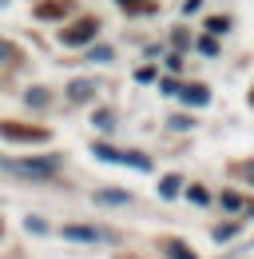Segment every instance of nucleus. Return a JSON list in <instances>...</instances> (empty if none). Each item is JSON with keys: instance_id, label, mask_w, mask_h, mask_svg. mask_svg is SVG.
<instances>
[{"instance_id": "f257e3e1", "label": "nucleus", "mask_w": 254, "mask_h": 259, "mask_svg": "<svg viewBox=\"0 0 254 259\" xmlns=\"http://www.w3.org/2000/svg\"><path fill=\"white\" fill-rule=\"evenodd\" d=\"M4 171H16V176H24V180H52L56 176V167L60 160L56 156H44V160H0Z\"/></svg>"}, {"instance_id": "f03ea898", "label": "nucleus", "mask_w": 254, "mask_h": 259, "mask_svg": "<svg viewBox=\"0 0 254 259\" xmlns=\"http://www.w3.org/2000/svg\"><path fill=\"white\" fill-rule=\"evenodd\" d=\"M95 160H107V163H127V167H139V171H147L151 160L147 156H135V152H115V148H107V144H95L92 148Z\"/></svg>"}, {"instance_id": "7ed1b4c3", "label": "nucleus", "mask_w": 254, "mask_h": 259, "mask_svg": "<svg viewBox=\"0 0 254 259\" xmlns=\"http://www.w3.org/2000/svg\"><path fill=\"white\" fill-rule=\"evenodd\" d=\"M99 32V20H95V16H84V20H80V24H72V28H64V44H88V40H92V36Z\"/></svg>"}, {"instance_id": "20e7f679", "label": "nucleus", "mask_w": 254, "mask_h": 259, "mask_svg": "<svg viewBox=\"0 0 254 259\" xmlns=\"http://www.w3.org/2000/svg\"><path fill=\"white\" fill-rule=\"evenodd\" d=\"M64 239H72V243H99V239H111V235H107V231H99V227L68 224V227H64Z\"/></svg>"}, {"instance_id": "39448f33", "label": "nucleus", "mask_w": 254, "mask_h": 259, "mask_svg": "<svg viewBox=\"0 0 254 259\" xmlns=\"http://www.w3.org/2000/svg\"><path fill=\"white\" fill-rule=\"evenodd\" d=\"M0 136H8V140H36V144H40V140H48V132L44 128H16V124H0Z\"/></svg>"}, {"instance_id": "423d86ee", "label": "nucleus", "mask_w": 254, "mask_h": 259, "mask_svg": "<svg viewBox=\"0 0 254 259\" xmlns=\"http://www.w3.org/2000/svg\"><path fill=\"white\" fill-rule=\"evenodd\" d=\"M163 255H167V259H195V251L183 247L179 239H167V243H163Z\"/></svg>"}, {"instance_id": "0eeeda50", "label": "nucleus", "mask_w": 254, "mask_h": 259, "mask_svg": "<svg viewBox=\"0 0 254 259\" xmlns=\"http://www.w3.org/2000/svg\"><path fill=\"white\" fill-rule=\"evenodd\" d=\"M179 96L187 100V104H195V108H203V104L211 100V92H207V88H179Z\"/></svg>"}, {"instance_id": "6e6552de", "label": "nucleus", "mask_w": 254, "mask_h": 259, "mask_svg": "<svg viewBox=\"0 0 254 259\" xmlns=\"http://www.w3.org/2000/svg\"><path fill=\"white\" fill-rule=\"evenodd\" d=\"M95 203H131V192H95Z\"/></svg>"}, {"instance_id": "1a4fd4ad", "label": "nucleus", "mask_w": 254, "mask_h": 259, "mask_svg": "<svg viewBox=\"0 0 254 259\" xmlns=\"http://www.w3.org/2000/svg\"><path fill=\"white\" fill-rule=\"evenodd\" d=\"M92 92H95V84H88V80H76V84L68 88V96H72V100H88Z\"/></svg>"}, {"instance_id": "9d476101", "label": "nucleus", "mask_w": 254, "mask_h": 259, "mask_svg": "<svg viewBox=\"0 0 254 259\" xmlns=\"http://www.w3.org/2000/svg\"><path fill=\"white\" fill-rule=\"evenodd\" d=\"M159 195H163V199H171V195H179V176H167V180L159 184Z\"/></svg>"}, {"instance_id": "9b49d317", "label": "nucleus", "mask_w": 254, "mask_h": 259, "mask_svg": "<svg viewBox=\"0 0 254 259\" xmlns=\"http://www.w3.org/2000/svg\"><path fill=\"white\" fill-rule=\"evenodd\" d=\"M234 235H238V224H222V227H215V239H234Z\"/></svg>"}, {"instance_id": "f8f14e48", "label": "nucleus", "mask_w": 254, "mask_h": 259, "mask_svg": "<svg viewBox=\"0 0 254 259\" xmlns=\"http://www.w3.org/2000/svg\"><path fill=\"white\" fill-rule=\"evenodd\" d=\"M199 52H203V56H215V52H219L215 36H203V40H199Z\"/></svg>"}, {"instance_id": "ddd939ff", "label": "nucleus", "mask_w": 254, "mask_h": 259, "mask_svg": "<svg viewBox=\"0 0 254 259\" xmlns=\"http://www.w3.org/2000/svg\"><path fill=\"white\" fill-rule=\"evenodd\" d=\"M207 28H211V32H226V28H230V20H226V16H211V20H207Z\"/></svg>"}, {"instance_id": "4468645a", "label": "nucleus", "mask_w": 254, "mask_h": 259, "mask_svg": "<svg viewBox=\"0 0 254 259\" xmlns=\"http://www.w3.org/2000/svg\"><path fill=\"white\" fill-rule=\"evenodd\" d=\"M222 207H230V211H234V207H242V199H238L234 192H222Z\"/></svg>"}, {"instance_id": "2eb2a0df", "label": "nucleus", "mask_w": 254, "mask_h": 259, "mask_svg": "<svg viewBox=\"0 0 254 259\" xmlns=\"http://www.w3.org/2000/svg\"><path fill=\"white\" fill-rule=\"evenodd\" d=\"M92 120H95V124H99V128H111V124H115V120H111V112H95Z\"/></svg>"}, {"instance_id": "dca6fc26", "label": "nucleus", "mask_w": 254, "mask_h": 259, "mask_svg": "<svg viewBox=\"0 0 254 259\" xmlns=\"http://www.w3.org/2000/svg\"><path fill=\"white\" fill-rule=\"evenodd\" d=\"M64 4H40V16H60Z\"/></svg>"}, {"instance_id": "f3484780", "label": "nucleus", "mask_w": 254, "mask_h": 259, "mask_svg": "<svg viewBox=\"0 0 254 259\" xmlns=\"http://www.w3.org/2000/svg\"><path fill=\"white\" fill-rule=\"evenodd\" d=\"M88 56H92V60H111V48H103V44H99V48H92Z\"/></svg>"}, {"instance_id": "a211bd4d", "label": "nucleus", "mask_w": 254, "mask_h": 259, "mask_svg": "<svg viewBox=\"0 0 254 259\" xmlns=\"http://www.w3.org/2000/svg\"><path fill=\"white\" fill-rule=\"evenodd\" d=\"M24 227H28V231H44L48 224H44V220H32V215H28V220H24Z\"/></svg>"}, {"instance_id": "6ab92c4d", "label": "nucleus", "mask_w": 254, "mask_h": 259, "mask_svg": "<svg viewBox=\"0 0 254 259\" xmlns=\"http://www.w3.org/2000/svg\"><path fill=\"white\" fill-rule=\"evenodd\" d=\"M44 100H48V92H40V88H36V92H28V104H44Z\"/></svg>"}, {"instance_id": "aec40b11", "label": "nucleus", "mask_w": 254, "mask_h": 259, "mask_svg": "<svg viewBox=\"0 0 254 259\" xmlns=\"http://www.w3.org/2000/svg\"><path fill=\"white\" fill-rule=\"evenodd\" d=\"M199 4H203V0H187V4H183V12H187V16H190V12L199 8Z\"/></svg>"}, {"instance_id": "412c9836", "label": "nucleus", "mask_w": 254, "mask_h": 259, "mask_svg": "<svg viewBox=\"0 0 254 259\" xmlns=\"http://www.w3.org/2000/svg\"><path fill=\"white\" fill-rule=\"evenodd\" d=\"M8 52H12V48H8V44H4V40H0V56H8Z\"/></svg>"}, {"instance_id": "4be33fe9", "label": "nucleus", "mask_w": 254, "mask_h": 259, "mask_svg": "<svg viewBox=\"0 0 254 259\" xmlns=\"http://www.w3.org/2000/svg\"><path fill=\"white\" fill-rule=\"evenodd\" d=\"M119 4H131V0H119Z\"/></svg>"}, {"instance_id": "5701e85b", "label": "nucleus", "mask_w": 254, "mask_h": 259, "mask_svg": "<svg viewBox=\"0 0 254 259\" xmlns=\"http://www.w3.org/2000/svg\"><path fill=\"white\" fill-rule=\"evenodd\" d=\"M250 211H254V207H250Z\"/></svg>"}, {"instance_id": "b1692460", "label": "nucleus", "mask_w": 254, "mask_h": 259, "mask_svg": "<svg viewBox=\"0 0 254 259\" xmlns=\"http://www.w3.org/2000/svg\"><path fill=\"white\" fill-rule=\"evenodd\" d=\"M250 100H254V96H250Z\"/></svg>"}]
</instances>
